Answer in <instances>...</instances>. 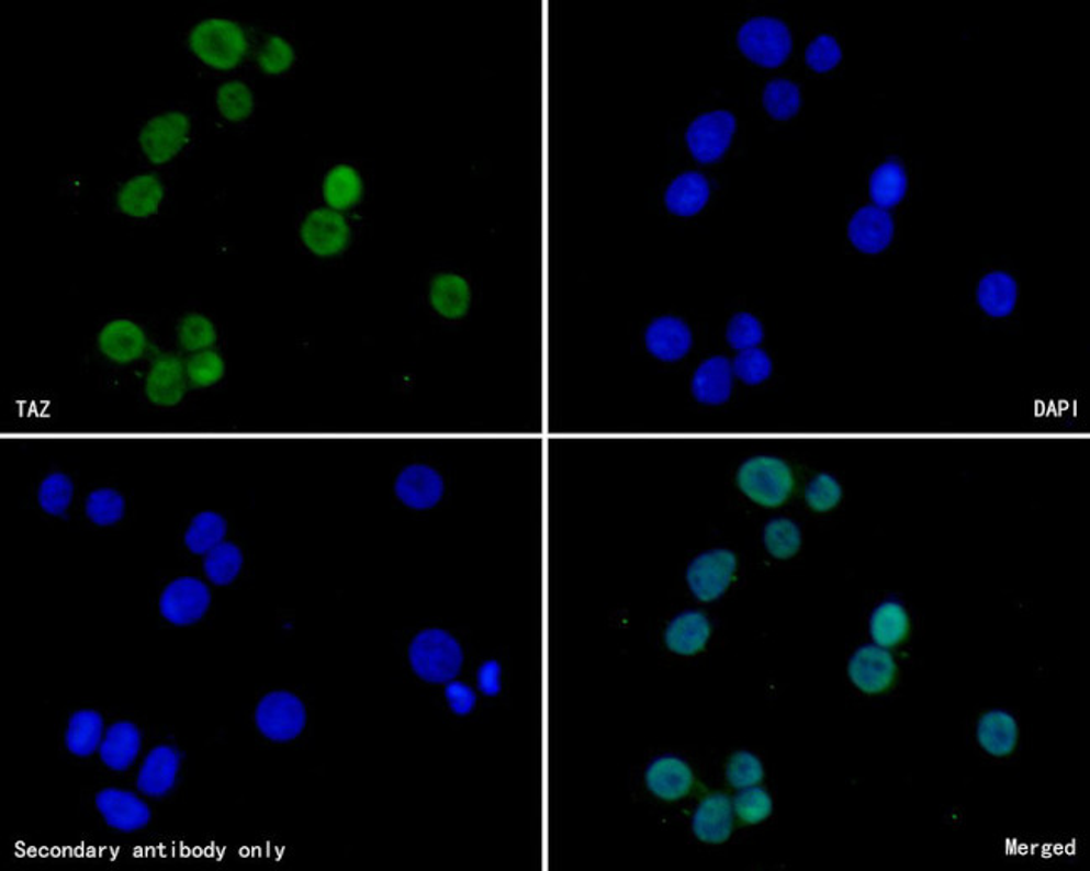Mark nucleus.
<instances>
[{
  "label": "nucleus",
  "mask_w": 1090,
  "mask_h": 871,
  "mask_svg": "<svg viewBox=\"0 0 1090 871\" xmlns=\"http://www.w3.org/2000/svg\"><path fill=\"white\" fill-rule=\"evenodd\" d=\"M409 664L416 676L425 682H450L462 670V645L447 631L428 629L413 638L409 645Z\"/></svg>",
  "instance_id": "nucleus-1"
},
{
  "label": "nucleus",
  "mask_w": 1090,
  "mask_h": 871,
  "mask_svg": "<svg viewBox=\"0 0 1090 871\" xmlns=\"http://www.w3.org/2000/svg\"><path fill=\"white\" fill-rule=\"evenodd\" d=\"M190 47L210 68H235L247 53L246 34L227 19H206L190 34Z\"/></svg>",
  "instance_id": "nucleus-2"
},
{
  "label": "nucleus",
  "mask_w": 1090,
  "mask_h": 871,
  "mask_svg": "<svg viewBox=\"0 0 1090 871\" xmlns=\"http://www.w3.org/2000/svg\"><path fill=\"white\" fill-rule=\"evenodd\" d=\"M737 483L750 500L775 508L789 500L794 475L789 464L780 457L755 456L740 466Z\"/></svg>",
  "instance_id": "nucleus-3"
},
{
  "label": "nucleus",
  "mask_w": 1090,
  "mask_h": 871,
  "mask_svg": "<svg viewBox=\"0 0 1090 871\" xmlns=\"http://www.w3.org/2000/svg\"><path fill=\"white\" fill-rule=\"evenodd\" d=\"M739 47L755 65L778 68L793 53V36L784 22L755 18L740 29Z\"/></svg>",
  "instance_id": "nucleus-4"
},
{
  "label": "nucleus",
  "mask_w": 1090,
  "mask_h": 871,
  "mask_svg": "<svg viewBox=\"0 0 1090 871\" xmlns=\"http://www.w3.org/2000/svg\"><path fill=\"white\" fill-rule=\"evenodd\" d=\"M306 708L292 692H270L257 705V727L272 740L295 739L306 727Z\"/></svg>",
  "instance_id": "nucleus-5"
},
{
  "label": "nucleus",
  "mask_w": 1090,
  "mask_h": 871,
  "mask_svg": "<svg viewBox=\"0 0 1090 871\" xmlns=\"http://www.w3.org/2000/svg\"><path fill=\"white\" fill-rule=\"evenodd\" d=\"M735 128V117L729 111H713L696 117L686 132V143L695 160L700 163L720 160L732 143Z\"/></svg>",
  "instance_id": "nucleus-6"
},
{
  "label": "nucleus",
  "mask_w": 1090,
  "mask_h": 871,
  "mask_svg": "<svg viewBox=\"0 0 1090 871\" xmlns=\"http://www.w3.org/2000/svg\"><path fill=\"white\" fill-rule=\"evenodd\" d=\"M190 120L187 114L171 111L149 120L139 133V145L154 165L173 160L189 142Z\"/></svg>",
  "instance_id": "nucleus-7"
},
{
  "label": "nucleus",
  "mask_w": 1090,
  "mask_h": 871,
  "mask_svg": "<svg viewBox=\"0 0 1090 871\" xmlns=\"http://www.w3.org/2000/svg\"><path fill=\"white\" fill-rule=\"evenodd\" d=\"M737 558L729 550H710L693 559L686 572L692 592L701 602H711L723 596L732 584Z\"/></svg>",
  "instance_id": "nucleus-8"
},
{
  "label": "nucleus",
  "mask_w": 1090,
  "mask_h": 871,
  "mask_svg": "<svg viewBox=\"0 0 1090 871\" xmlns=\"http://www.w3.org/2000/svg\"><path fill=\"white\" fill-rule=\"evenodd\" d=\"M210 588L199 578L181 577L171 581L160 599V612L178 627L195 624L209 610Z\"/></svg>",
  "instance_id": "nucleus-9"
},
{
  "label": "nucleus",
  "mask_w": 1090,
  "mask_h": 871,
  "mask_svg": "<svg viewBox=\"0 0 1090 871\" xmlns=\"http://www.w3.org/2000/svg\"><path fill=\"white\" fill-rule=\"evenodd\" d=\"M301 237L311 252L319 257H333L348 247L351 230L341 213L333 208H319L307 216L302 225Z\"/></svg>",
  "instance_id": "nucleus-10"
},
{
  "label": "nucleus",
  "mask_w": 1090,
  "mask_h": 871,
  "mask_svg": "<svg viewBox=\"0 0 1090 871\" xmlns=\"http://www.w3.org/2000/svg\"><path fill=\"white\" fill-rule=\"evenodd\" d=\"M395 491L406 507L428 510L440 504L445 483L440 473L428 464H409L396 478Z\"/></svg>",
  "instance_id": "nucleus-11"
},
{
  "label": "nucleus",
  "mask_w": 1090,
  "mask_h": 871,
  "mask_svg": "<svg viewBox=\"0 0 1090 871\" xmlns=\"http://www.w3.org/2000/svg\"><path fill=\"white\" fill-rule=\"evenodd\" d=\"M850 676L861 691L877 694L886 691L895 680V659L879 645H866L851 659Z\"/></svg>",
  "instance_id": "nucleus-12"
},
{
  "label": "nucleus",
  "mask_w": 1090,
  "mask_h": 871,
  "mask_svg": "<svg viewBox=\"0 0 1090 871\" xmlns=\"http://www.w3.org/2000/svg\"><path fill=\"white\" fill-rule=\"evenodd\" d=\"M97 806L108 825L117 832L130 833L143 829L151 819L148 804L143 803L130 791L114 790V788L100 791Z\"/></svg>",
  "instance_id": "nucleus-13"
},
{
  "label": "nucleus",
  "mask_w": 1090,
  "mask_h": 871,
  "mask_svg": "<svg viewBox=\"0 0 1090 871\" xmlns=\"http://www.w3.org/2000/svg\"><path fill=\"white\" fill-rule=\"evenodd\" d=\"M850 240L864 253H879L895 237V222L886 210L864 206L850 224Z\"/></svg>",
  "instance_id": "nucleus-14"
},
{
  "label": "nucleus",
  "mask_w": 1090,
  "mask_h": 871,
  "mask_svg": "<svg viewBox=\"0 0 1090 871\" xmlns=\"http://www.w3.org/2000/svg\"><path fill=\"white\" fill-rule=\"evenodd\" d=\"M186 371L177 355L161 354L146 377L148 399L158 406H175L180 403L187 391Z\"/></svg>",
  "instance_id": "nucleus-15"
},
{
  "label": "nucleus",
  "mask_w": 1090,
  "mask_h": 871,
  "mask_svg": "<svg viewBox=\"0 0 1090 871\" xmlns=\"http://www.w3.org/2000/svg\"><path fill=\"white\" fill-rule=\"evenodd\" d=\"M692 330L678 317L664 316L653 320L647 330V348L664 362L685 358L692 349Z\"/></svg>",
  "instance_id": "nucleus-16"
},
{
  "label": "nucleus",
  "mask_w": 1090,
  "mask_h": 871,
  "mask_svg": "<svg viewBox=\"0 0 1090 871\" xmlns=\"http://www.w3.org/2000/svg\"><path fill=\"white\" fill-rule=\"evenodd\" d=\"M733 806L724 794H711L701 801L693 816L696 838L707 844H723L732 835Z\"/></svg>",
  "instance_id": "nucleus-17"
},
{
  "label": "nucleus",
  "mask_w": 1090,
  "mask_h": 871,
  "mask_svg": "<svg viewBox=\"0 0 1090 871\" xmlns=\"http://www.w3.org/2000/svg\"><path fill=\"white\" fill-rule=\"evenodd\" d=\"M101 352L117 364H128L142 358L146 351V336L142 327L132 320H113L101 330Z\"/></svg>",
  "instance_id": "nucleus-18"
},
{
  "label": "nucleus",
  "mask_w": 1090,
  "mask_h": 871,
  "mask_svg": "<svg viewBox=\"0 0 1090 871\" xmlns=\"http://www.w3.org/2000/svg\"><path fill=\"white\" fill-rule=\"evenodd\" d=\"M733 387L732 362L724 358H711L696 369L693 376V396L698 403L718 406L730 399Z\"/></svg>",
  "instance_id": "nucleus-19"
},
{
  "label": "nucleus",
  "mask_w": 1090,
  "mask_h": 871,
  "mask_svg": "<svg viewBox=\"0 0 1090 871\" xmlns=\"http://www.w3.org/2000/svg\"><path fill=\"white\" fill-rule=\"evenodd\" d=\"M180 755L170 746H158L146 756L138 774V790L146 796H164L173 788Z\"/></svg>",
  "instance_id": "nucleus-20"
},
{
  "label": "nucleus",
  "mask_w": 1090,
  "mask_h": 871,
  "mask_svg": "<svg viewBox=\"0 0 1090 871\" xmlns=\"http://www.w3.org/2000/svg\"><path fill=\"white\" fill-rule=\"evenodd\" d=\"M647 783L651 793L661 800L675 801L692 791L693 772L682 759L666 756L648 768Z\"/></svg>",
  "instance_id": "nucleus-21"
},
{
  "label": "nucleus",
  "mask_w": 1090,
  "mask_h": 871,
  "mask_svg": "<svg viewBox=\"0 0 1090 871\" xmlns=\"http://www.w3.org/2000/svg\"><path fill=\"white\" fill-rule=\"evenodd\" d=\"M164 195V186L157 177L139 174L123 184L117 193V206L125 215L146 218L158 212Z\"/></svg>",
  "instance_id": "nucleus-22"
},
{
  "label": "nucleus",
  "mask_w": 1090,
  "mask_h": 871,
  "mask_svg": "<svg viewBox=\"0 0 1090 871\" xmlns=\"http://www.w3.org/2000/svg\"><path fill=\"white\" fill-rule=\"evenodd\" d=\"M708 638H710V622L704 613L695 610L679 613L666 629V645L670 651L682 656H693L696 652H700L707 645Z\"/></svg>",
  "instance_id": "nucleus-23"
},
{
  "label": "nucleus",
  "mask_w": 1090,
  "mask_h": 871,
  "mask_svg": "<svg viewBox=\"0 0 1090 871\" xmlns=\"http://www.w3.org/2000/svg\"><path fill=\"white\" fill-rule=\"evenodd\" d=\"M142 748V733L132 723H116L106 731L101 744V759L114 771H125L135 762Z\"/></svg>",
  "instance_id": "nucleus-24"
},
{
  "label": "nucleus",
  "mask_w": 1090,
  "mask_h": 871,
  "mask_svg": "<svg viewBox=\"0 0 1090 871\" xmlns=\"http://www.w3.org/2000/svg\"><path fill=\"white\" fill-rule=\"evenodd\" d=\"M708 199H710V184H708L707 178L704 174L689 171L670 184L664 202H666L670 212L675 213V215L693 216L705 208Z\"/></svg>",
  "instance_id": "nucleus-25"
},
{
  "label": "nucleus",
  "mask_w": 1090,
  "mask_h": 871,
  "mask_svg": "<svg viewBox=\"0 0 1090 871\" xmlns=\"http://www.w3.org/2000/svg\"><path fill=\"white\" fill-rule=\"evenodd\" d=\"M430 301L440 316L460 319L470 307V287L462 276L443 273L431 282Z\"/></svg>",
  "instance_id": "nucleus-26"
},
{
  "label": "nucleus",
  "mask_w": 1090,
  "mask_h": 871,
  "mask_svg": "<svg viewBox=\"0 0 1090 871\" xmlns=\"http://www.w3.org/2000/svg\"><path fill=\"white\" fill-rule=\"evenodd\" d=\"M1016 282L1005 272L988 273L978 285V304L991 317H1007L1016 304Z\"/></svg>",
  "instance_id": "nucleus-27"
},
{
  "label": "nucleus",
  "mask_w": 1090,
  "mask_h": 871,
  "mask_svg": "<svg viewBox=\"0 0 1090 871\" xmlns=\"http://www.w3.org/2000/svg\"><path fill=\"white\" fill-rule=\"evenodd\" d=\"M103 727V715L100 712L91 709L75 712L66 731V746L72 755L88 758L100 748Z\"/></svg>",
  "instance_id": "nucleus-28"
},
{
  "label": "nucleus",
  "mask_w": 1090,
  "mask_h": 871,
  "mask_svg": "<svg viewBox=\"0 0 1090 871\" xmlns=\"http://www.w3.org/2000/svg\"><path fill=\"white\" fill-rule=\"evenodd\" d=\"M910 632V617L896 600L881 603L870 617V635L879 647H895Z\"/></svg>",
  "instance_id": "nucleus-29"
},
{
  "label": "nucleus",
  "mask_w": 1090,
  "mask_h": 871,
  "mask_svg": "<svg viewBox=\"0 0 1090 871\" xmlns=\"http://www.w3.org/2000/svg\"><path fill=\"white\" fill-rule=\"evenodd\" d=\"M977 734L985 751L1002 758L1015 749L1019 733L1012 715L1002 711H991L981 717Z\"/></svg>",
  "instance_id": "nucleus-30"
},
{
  "label": "nucleus",
  "mask_w": 1090,
  "mask_h": 871,
  "mask_svg": "<svg viewBox=\"0 0 1090 871\" xmlns=\"http://www.w3.org/2000/svg\"><path fill=\"white\" fill-rule=\"evenodd\" d=\"M908 192V174L898 161L876 168L869 180V195L877 208H895Z\"/></svg>",
  "instance_id": "nucleus-31"
},
{
  "label": "nucleus",
  "mask_w": 1090,
  "mask_h": 871,
  "mask_svg": "<svg viewBox=\"0 0 1090 871\" xmlns=\"http://www.w3.org/2000/svg\"><path fill=\"white\" fill-rule=\"evenodd\" d=\"M324 200L330 208H352L362 196V180L358 171L349 165H338L324 178Z\"/></svg>",
  "instance_id": "nucleus-32"
},
{
  "label": "nucleus",
  "mask_w": 1090,
  "mask_h": 871,
  "mask_svg": "<svg viewBox=\"0 0 1090 871\" xmlns=\"http://www.w3.org/2000/svg\"><path fill=\"white\" fill-rule=\"evenodd\" d=\"M227 533V521L215 511L196 514L186 533V545L195 555H206L221 545Z\"/></svg>",
  "instance_id": "nucleus-33"
},
{
  "label": "nucleus",
  "mask_w": 1090,
  "mask_h": 871,
  "mask_svg": "<svg viewBox=\"0 0 1090 871\" xmlns=\"http://www.w3.org/2000/svg\"><path fill=\"white\" fill-rule=\"evenodd\" d=\"M244 565L241 550L234 543L222 542L210 550L203 559L206 577L215 585H228L240 574Z\"/></svg>",
  "instance_id": "nucleus-34"
},
{
  "label": "nucleus",
  "mask_w": 1090,
  "mask_h": 871,
  "mask_svg": "<svg viewBox=\"0 0 1090 871\" xmlns=\"http://www.w3.org/2000/svg\"><path fill=\"white\" fill-rule=\"evenodd\" d=\"M764 106L774 120H790L800 110V91L785 79L771 81L764 91Z\"/></svg>",
  "instance_id": "nucleus-35"
},
{
  "label": "nucleus",
  "mask_w": 1090,
  "mask_h": 871,
  "mask_svg": "<svg viewBox=\"0 0 1090 871\" xmlns=\"http://www.w3.org/2000/svg\"><path fill=\"white\" fill-rule=\"evenodd\" d=\"M764 542L771 555L784 559L790 558L799 552L802 536H800L799 527L794 521L778 518L765 527Z\"/></svg>",
  "instance_id": "nucleus-36"
},
{
  "label": "nucleus",
  "mask_w": 1090,
  "mask_h": 871,
  "mask_svg": "<svg viewBox=\"0 0 1090 871\" xmlns=\"http://www.w3.org/2000/svg\"><path fill=\"white\" fill-rule=\"evenodd\" d=\"M217 106L225 120H247L254 111L252 91L240 81L225 82L217 92Z\"/></svg>",
  "instance_id": "nucleus-37"
},
{
  "label": "nucleus",
  "mask_w": 1090,
  "mask_h": 871,
  "mask_svg": "<svg viewBox=\"0 0 1090 871\" xmlns=\"http://www.w3.org/2000/svg\"><path fill=\"white\" fill-rule=\"evenodd\" d=\"M86 514L101 527L114 524L125 514V498L116 489H97L86 500Z\"/></svg>",
  "instance_id": "nucleus-38"
},
{
  "label": "nucleus",
  "mask_w": 1090,
  "mask_h": 871,
  "mask_svg": "<svg viewBox=\"0 0 1090 871\" xmlns=\"http://www.w3.org/2000/svg\"><path fill=\"white\" fill-rule=\"evenodd\" d=\"M72 495H75V485H72L71 479L63 473H54L41 483L37 498H40L41 508L46 513L59 517L68 510Z\"/></svg>",
  "instance_id": "nucleus-39"
},
{
  "label": "nucleus",
  "mask_w": 1090,
  "mask_h": 871,
  "mask_svg": "<svg viewBox=\"0 0 1090 871\" xmlns=\"http://www.w3.org/2000/svg\"><path fill=\"white\" fill-rule=\"evenodd\" d=\"M181 348L190 352L209 351L215 344L217 332L214 324L199 314H190L178 326Z\"/></svg>",
  "instance_id": "nucleus-40"
},
{
  "label": "nucleus",
  "mask_w": 1090,
  "mask_h": 871,
  "mask_svg": "<svg viewBox=\"0 0 1090 871\" xmlns=\"http://www.w3.org/2000/svg\"><path fill=\"white\" fill-rule=\"evenodd\" d=\"M733 374L749 386L762 384L772 374V361L767 352L753 348L740 351L732 364Z\"/></svg>",
  "instance_id": "nucleus-41"
},
{
  "label": "nucleus",
  "mask_w": 1090,
  "mask_h": 871,
  "mask_svg": "<svg viewBox=\"0 0 1090 871\" xmlns=\"http://www.w3.org/2000/svg\"><path fill=\"white\" fill-rule=\"evenodd\" d=\"M186 369L187 376L195 386H214L224 377L225 362L217 352L202 351L189 359Z\"/></svg>",
  "instance_id": "nucleus-42"
},
{
  "label": "nucleus",
  "mask_w": 1090,
  "mask_h": 871,
  "mask_svg": "<svg viewBox=\"0 0 1090 871\" xmlns=\"http://www.w3.org/2000/svg\"><path fill=\"white\" fill-rule=\"evenodd\" d=\"M733 807L743 823L755 825L771 816L772 800L762 788H743L742 793L737 794Z\"/></svg>",
  "instance_id": "nucleus-43"
},
{
  "label": "nucleus",
  "mask_w": 1090,
  "mask_h": 871,
  "mask_svg": "<svg viewBox=\"0 0 1090 871\" xmlns=\"http://www.w3.org/2000/svg\"><path fill=\"white\" fill-rule=\"evenodd\" d=\"M764 339V327L761 320L750 314H737L730 320L727 329V340L737 351H745L761 344Z\"/></svg>",
  "instance_id": "nucleus-44"
},
{
  "label": "nucleus",
  "mask_w": 1090,
  "mask_h": 871,
  "mask_svg": "<svg viewBox=\"0 0 1090 871\" xmlns=\"http://www.w3.org/2000/svg\"><path fill=\"white\" fill-rule=\"evenodd\" d=\"M727 778L730 784L739 790L755 787L764 780V766L750 753H737L730 759Z\"/></svg>",
  "instance_id": "nucleus-45"
},
{
  "label": "nucleus",
  "mask_w": 1090,
  "mask_h": 871,
  "mask_svg": "<svg viewBox=\"0 0 1090 871\" xmlns=\"http://www.w3.org/2000/svg\"><path fill=\"white\" fill-rule=\"evenodd\" d=\"M841 498V485L828 473L817 475L806 489L807 505L816 511L832 510V508L838 507Z\"/></svg>",
  "instance_id": "nucleus-46"
},
{
  "label": "nucleus",
  "mask_w": 1090,
  "mask_h": 871,
  "mask_svg": "<svg viewBox=\"0 0 1090 871\" xmlns=\"http://www.w3.org/2000/svg\"><path fill=\"white\" fill-rule=\"evenodd\" d=\"M294 59L295 54L291 44L278 36L270 37L257 57L260 69L267 75H281L288 71L294 65Z\"/></svg>",
  "instance_id": "nucleus-47"
},
{
  "label": "nucleus",
  "mask_w": 1090,
  "mask_h": 871,
  "mask_svg": "<svg viewBox=\"0 0 1090 871\" xmlns=\"http://www.w3.org/2000/svg\"><path fill=\"white\" fill-rule=\"evenodd\" d=\"M842 50L831 36L817 37L806 50V60L816 72H828L841 63Z\"/></svg>",
  "instance_id": "nucleus-48"
},
{
  "label": "nucleus",
  "mask_w": 1090,
  "mask_h": 871,
  "mask_svg": "<svg viewBox=\"0 0 1090 871\" xmlns=\"http://www.w3.org/2000/svg\"><path fill=\"white\" fill-rule=\"evenodd\" d=\"M445 695H447L448 704H450L451 711L459 715L470 714L475 708L476 695L472 689L463 682H448L447 689H445Z\"/></svg>",
  "instance_id": "nucleus-49"
},
{
  "label": "nucleus",
  "mask_w": 1090,
  "mask_h": 871,
  "mask_svg": "<svg viewBox=\"0 0 1090 871\" xmlns=\"http://www.w3.org/2000/svg\"><path fill=\"white\" fill-rule=\"evenodd\" d=\"M502 669L497 660L483 664L479 669V689L485 695H497L501 692Z\"/></svg>",
  "instance_id": "nucleus-50"
}]
</instances>
